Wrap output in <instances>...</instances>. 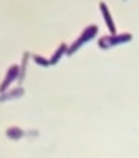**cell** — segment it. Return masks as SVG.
Wrapping results in <instances>:
<instances>
[{
	"mask_svg": "<svg viewBox=\"0 0 139 158\" xmlns=\"http://www.w3.org/2000/svg\"><path fill=\"white\" fill-rule=\"evenodd\" d=\"M97 32H99V29H97V25H87V27L84 29V31L81 32V35L77 37L76 40H74L72 44H70L69 47H67V56H72V54H76V52L81 49L82 46H85L87 42H91V40L94 39V37L97 35Z\"/></svg>",
	"mask_w": 139,
	"mask_h": 158,
	"instance_id": "6da1fadb",
	"label": "cell"
},
{
	"mask_svg": "<svg viewBox=\"0 0 139 158\" xmlns=\"http://www.w3.org/2000/svg\"><path fill=\"white\" fill-rule=\"evenodd\" d=\"M134 37L131 32H122V34H114V35H102L99 40H97V47L102 49V51H107L111 47H116V46H121V44H126V42H131Z\"/></svg>",
	"mask_w": 139,
	"mask_h": 158,
	"instance_id": "7a4b0ae2",
	"label": "cell"
},
{
	"mask_svg": "<svg viewBox=\"0 0 139 158\" xmlns=\"http://www.w3.org/2000/svg\"><path fill=\"white\" fill-rule=\"evenodd\" d=\"M18 73H20V66L18 64H12V66L7 69L5 73V77L2 79V82H0V94L5 91H9L10 89V84L12 82H15L18 79Z\"/></svg>",
	"mask_w": 139,
	"mask_h": 158,
	"instance_id": "3957f363",
	"label": "cell"
},
{
	"mask_svg": "<svg viewBox=\"0 0 139 158\" xmlns=\"http://www.w3.org/2000/svg\"><path fill=\"white\" fill-rule=\"evenodd\" d=\"M25 94V89L22 86H15V88L9 89V91L2 93L0 94V103H7V101H14V99H18Z\"/></svg>",
	"mask_w": 139,
	"mask_h": 158,
	"instance_id": "277c9868",
	"label": "cell"
},
{
	"mask_svg": "<svg viewBox=\"0 0 139 158\" xmlns=\"http://www.w3.org/2000/svg\"><path fill=\"white\" fill-rule=\"evenodd\" d=\"M99 10L102 12V15H104V22H106V25H107L109 32H111V35L117 34V31H116V24H114V20H112V15H111V12H109L107 5H106L104 2H101V3H99Z\"/></svg>",
	"mask_w": 139,
	"mask_h": 158,
	"instance_id": "5b68a950",
	"label": "cell"
},
{
	"mask_svg": "<svg viewBox=\"0 0 139 158\" xmlns=\"http://www.w3.org/2000/svg\"><path fill=\"white\" fill-rule=\"evenodd\" d=\"M32 54L29 51H25L22 54V62H20V73H18V79H17V86H22L24 84V79H25V74H27V66H29V61H30Z\"/></svg>",
	"mask_w": 139,
	"mask_h": 158,
	"instance_id": "8992f818",
	"label": "cell"
},
{
	"mask_svg": "<svg viewBox=\"0 0 139 158\" xmlns=\"http://www.w3.org/2000/svg\"><path fill=\"white\" fill-rule=\"evenodd\" d=\"M67 47H69V46H67V44H64V42H62V44H59V47L55 49V52L52 54V57L49 59L50 66H55V64H59V61H61L64 56L67 54Z\"/></svg>",
	"mask_w": 139,
	"mask_h": 158,
	"instance_id": "52a82bcc",
	"label": "cell"
},
{
	"mask_svg": "<svg viewBox=\"0 0 139 158\" xmlns=\"http://www.w3.org/2000/svg\"><path fill=\"white\" fill-rule=\"evenodd\" d=\"M5 135L10 138V140H20V138H24V136H25V135H32V133H30V131L27 133V131L20 130L18 126H10L9 130L5 131Z\"/></svg>",
	"mask_w": 139,
	"mask_h": 158,
	"instance_id": "ba28073f",
	"label": "cell"
},
{
	"mask_svg": "<svg viewBox=\"0 0 139 158\" xmlns=\"http://www.w3.org/2000/svg\"><path fill=\"white\" fill-rule=\"evenodd\" d=\"M32 61L35 62V64H39V66H42V67H47V66H50V62H49V59L42 57V56H39V54H32Z\"/></svg>",
	"mask_w": 139,
	"mask_h": 158,
	"instance_id": "9c48e42d",
	"label": "cell"
}]
</instances>
